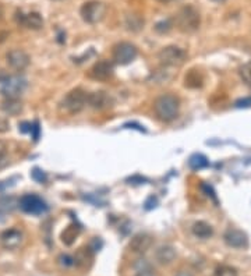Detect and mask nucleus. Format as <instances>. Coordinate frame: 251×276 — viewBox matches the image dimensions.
I'll list each match as a JSON object with an SVG mask.
<instances>
[{
  "label": "nucleus",
  "mask_w": 251,
  "mask_h": 276,
  "mask_svg": "<svg viewBox=\"0 0 251 276\" xmlns=\"http://www.w3.org/2000/svg\"><path fill=\"white\" fill-rule=\"evenodd\" d=\"M208 165H209L208 159H206L204 155H201V153H195V155H193V156L189 159V166L193 170L204 169Z\"/></svg>",
  "instance_id": "nucleus-21"
},
{
  "label": "nucleus",
  "mask_w": 251,
  "mask_h": 276,
  "mask_svg": "<svg viewBox=\"0 0 251 276\" xmlns=\"http://www.w3.org/2000/svg\"><path fill=\"white\" fill-rule=\"evenodd\" d=\"M176 276H194V273H193L191 270L182 269V270H178L177 273H176Z\"/></svg>",
  "instance_id": "nucleus-32"
},
{
  "label": "nucleus",
  "mask_w": 251,
  "mask_h": 276,
  "mask_svg": "<svg viewBox=\"0 0 251 276\" xmlns=\"http://www.w3.org/2000/svg\"><path fill=\"white\" fill-rule=\"evenodd\" d=\"M176 24H177L178 29L183 32H194L200 28V13L193 6L183 7L176 16Z\"/></svg>",
  "instance_id": "nucleus-2"
},
{
  "label": "nucleus",
  "mask_w": 251,
  "mask_h": 276,
  "mask_svg": "<svg viewBox=\"0 0 251 276\" xmlns=\"http://www.w3.org/2000/svg\"><path fill=\"white\" fill-rule=\"evenodd\" d=\"M92 254L94 253L88 247L80 248L74 257V264L77 265L78 268H88L92 262Z\"/></svg>",
  "instance_id": "nucleus-17"
},
{
  "label": "nucleus",
  "mask_w": 251,
  "mask_h": 276,
  "mask_svg": "<svg viewBox=\"0 0 251 276\" xmlns=\"http://www.w3.org/2000/svg\"><path fill=\"white\" fill-rule=\"evenodd\" d=\"M115 105L113 96L106 91H95L88 94V106L95 110H106Z\"/></svg>",
  "instance_id": "nucleus-9"
},
{
  "label": "nucleus",
  "mask_w": 251,
  "mask_h": 276,
  "mask_svg": "<svg viewBox=\"0 0 251 276\" xmlns=\"http://www.w3.org/2000/svg\"><path fill=\"white\" fill-rule=\"evenodd\" d=\"M27 87V80L21 75H11L2 80V94L6 99H18Z\"/></svg>",
  "instance_id": "nucleus-5"
},
{
  "label": "nucleus",
  "mask_w": 251,
  "mask_h": 276,
  "mask_svg": "<svg viewBox=\"0 0 251 276\" xmlns=\"http://www.w3.org/2000/svg\"><path fill=\"white\" fill-rule=\"evenodd\" d=\"M152 77H154L156 83L162 84V83H166V81L172 78V74H169L167 71H165V74H163V68H162V70H156L155 73L152 74Z\"/></svg>",
  "instance_id": "nucleus-25"
},
{
  "label": "nucleus",
  "mask_w": 251,
  "mask_h": 276,
  "mask_svg": "<svg viewBox=\"0 0 251 276\" xmlns=\"http://www.w3.org/2000/svg\"><path fill=\"white\" fill-rule=\"evenodd\" d=\"M16 20L17 23L20 24V25H22V27H25V28L41 29L44 27V18H42V16L37 12L31 13L17 12Z\"/></svg>",
  "instance_id": "nucleus-11"
},
{
  "label": "nucleus",
  "mask_w": 251,
  "mask_h": 276,
  "mask_svg": "<svg viewBox=\"0 0 251 276\" xmlns=\"http://www.w3.org/2000/svg\"><path fill=\"white\" fill-rule=\"evenodd\" d=\"M9 129H10L9 120L5 117H0V133H6V131H9Z\"/></svg>",
  "instance_id": "nucleus-29"
},
{
  "label": "nucleus",
  "mask_w": 251,
  "mask_h": 276,
  "mask_svg": "<svg viewBox=\"0 0 251 276\" xmlns=\"http://www.w3.org/2000/svg\"><path fill=\"white\" fill-rule=\"evenodd\" d=\"M213 276H237V269L229 265H221L215 269Z\"/></svg>",
  "instance_id": "nucleus-23"
},
{
  "label": "nucleus",
  "mask_w": 251,
  "mask_h": 276,
  "mask_svg": "<svg viewBox=\"0 0 251 276\" xmlns=\"http://www.w3.org/2000/svg\"><path fill=\"white\" fill-rule=\"evenodd\" d=\"M223 240H225V243L228 244L229 247L232 248L248 247V237H247L244 231L239 230V229H229L225 233Z\"/></svg>",
  "instance_id": "nucleus-12"
},
{
  "label": "nucleus",
  "mask_w": 251,
  "mask_h": 276,
  "mask_svg": "<svg viewBox=\"0 0 251 276\" xmlns=\"http://www.w3.org/2000/svg\"><path fill=\"white\" fill-rule=\"evenodd\" d=\"M154 244V239L148 233H139L131 239L130 242V250L135 254H144L147 253Z\"/></svg>",
  "instance_id": "nucleus-14"
},
{
  "label": "nucleus",
  "mask_w": 251,
  "mask_h": 276,
  "mask_svg": "<svg viewBox=\"0 0 251 276\" xmlns=\"http://www.w3.org/2000/svg\"><path fill=\"white\" fill-rule=\"evenodd\" d=\"M155 31L158 32V34H166V32H169L170 29H172V21L170 20H161V21H158V23L155 24Z\"/></svg>",
  "instance_id": "nucleus-24"
},
{
  "label": "nucleus",
  "mask_w": 251,
  "mask_h": 276,
  "mask_svg": "<svg viewBox=\"0 0 251 276\" xmlns=\"http://www.w3.org/2000/svg\"><path fill=\"white\" fill-rule=\"evenodd\" d=\"M176 255H177V254H176L174 247H173V246H169V244H165V246H161V247L156 250L155 258L161 265H169L174 261Z\"/></svg>",
  "instance_id": "nucleus-16"
},
{
  "label": "nucleus",
  "mask_w": 251,
  "mask_h": 276,
  "mask_svg": "<svg viewBox=\"0 0 251 276\" xmlns=\"http://www.w3.org/2000/svg\"><path fill=\"white\" fill-rule=\"evenodd\" d=\"M113 73H115V68L109 60H99L91 68V77L95 80H99V81H106V80L112 78Z\"/></svg>",
  "instance_id": "nucleus-13"
},
{
  "label": "nucleus",
  "mask_w": 251,
  "mask_h": 276,
  "mask_svg": "<svg viewBox=\"0 0 251 276\" xmlns=\"http://www.w3.org/2000/svg\"><path fill=\"white\" fill-rule=\"evenodd\" d=\"M78 233H80V229H78L77 226H68L66 230L61 233V242L64 243L66 246H71L74 240L77 239Z\"/></svg>",
  "instance_id": "nucleus-20"
},
{
  "label": "nucleus",
  "mask_w": 251,
  "mask_h": 276,
  "mask_svg": "<svg viewBox=\"0 0 251 276\" xmlns=\"http://www.w3.org/2000/svg\"><path fill=\"white\" fill-rule=\"evenodd\" d=\"M57 261H59V264H60L61 266H64V268H68V266H73V265H74V258L70 257L68 254H60Z\"/></svg>",
  "instance_id": "nucleus-27"
},
{
  "label": "nucleus",
  "mask_w": 251,
  "mask_h": 276,
  "mask_svg": "<svg viewBox=\"0 0 251 276\" xmlns=\"http://www.w3.org/2000/svg\"><path fill=\"white\" fill-rule=\"evenodd\" d=\"M240 74H241V78L244 80L247 84L251 85V60L241 67Z\"/></svg>",
  "instance_id": "nucleus-26"
},
{
  "label": "nucleus",
  "mask_w": 251,
  "mask_h": 276,
  "mask_svg": "<svg viewBox=\"0 0 251 276\" xmlns=\"http://www.w3.org/2000/svg\"><path fill=\"white\" fill-rule=\"evenodd\" d=\"M20 208L31 215H41L48 211V207L42 198H39L35 194H27L20 200Z\"/></svg>",
  "instance_id": "nucleus-8"
},
{
  "label": "nucleus",
  "mask_w": 251,
  "mask_h": 276,
  "mask_svg": "<svg viewBox=\"0 0 251 276\" xmlns=\"http://www.w3.org/2000/svg\"><path fill=\"white\" fill-rule=\"evenodd\" d=\"M0 242H2V246L7 250H16L22 243V233L17 229L6 230L2 233Z\"/></svg>",
  "instance_id": "nucleus-15"
},
{
  "label": "nucleus",
  "mask_w": 251,
  "mask_h": 276,
  "mask_svg": "<svg viewBox=\"0 0 251 276\" xmlns=\"http://www.w3.org/2000/svg\"><path fill=\"white\" fill-rule=\"evenodd\" d=\"M137 55H138L137 46L130 42H120L113 48V60L122 66L130 64L137 57Z\"/></svg>",
  "instance_id": "nucleus-7"
},
{
  "label": "nucleus",
  "mask_w": 251,
  "mask_h": 276,
  "mask_svg": "<svg viewBox=\"0 0 251 276\" xmlns=\"http://www.w3.org/2000/svg\"><path fill=\"white\" fill-rule=\"evenodd\" d=\"M32 177L37 181H39V183H42V181H45V179H46V177H45L44 173H42V172H41V170H39V169H33Z\"/></svg>",
  "instance_id": "nucleus-30"
},
{
  "label": "nucleus",
  "mask_w": 251,
  "mask_h": 276,
  "mask_svg": "<svg viewBox=\"0 0 251 276\" xmlns=\"http://www.w3.org/2000/svg\"><path fill=\"white\" fill-rule=\"evenodd\" d=\"M88 248L92 251V253H96V251H99L100 248H102V242H100L98 237H95L94 240H92V243L89 244Z\"/></svg>",
  "instance_id": "nucleus-28"
},
{
  "label": "nucleus",
  "mask_w": 251,
  "mask_h": 276,
  "mask_svg": "<svg viewBox=\"0 0 251 276\" xmlns=\"http://www.w3.org/2000/svg\"><path fill=\"white\" fill-rule=\"evenodd\" d=\"M158 59L162 63L163 67H178L182 66L186 59H187V53L178 48V46H166L163 48L159 53H158Z\"/></svg>",
  "instance_id": "nucleus-4"
},
{
  "label": "nucleus",
  "mask_w": 251,
  "mask_h": 276,
  "mask_svg": "<svg viewBox=\"0 0 251 276\" xmlns=\"http://www.w3.org/2000/svg\"><path fill=\"white\" fill-rule=\"evenodd\" d=\"M158 2H161V3H170V2H176V0H158Z\"/></svg>",
  "instance_id": "nucleus-34"
},
{
  "label": "nucleus",
  "mask_w": 251,
  "mask_h": 276,
  "mask_svg": "<svg viewBox=\"0 0 251 276\" xmlns=\"http://www.w3.org/2000/svg\"><path fill=\"white\" fill-rule=\"evenodd\" d=\"M135 276H155V275H154V273H152V272L148 269V270H139L138 273H137Z\"/></svg>",
  "instance_id": "nucleus-33"
},
{
  "label": "nucleus",
  "mask_w": 251,
  "mask_h": 276,
  "mask_svg": "<svg viewBox=\"0 0 251 276\" xmlns=\"http://www.w3.org/2000/svg\"><path fill=\"white\" fill-rule=\"evenodd\" d=\"M80 14L85 23L88 24H98L100 23L106 14V6L102 2L98 0H91V2H85L80 10Z\"/></svg>",
  "instance_id": "nucleus-6"
},
{
  "label": "nucleus",
  "mask_w": 251,
  "mask_h": 276,
  "mask_svg": "<svg viewBox=\"0 0 251 276\" xmlns=\"http://www.w3.org/2000/svg\"><path fill=\"white\" fill-rule=\"evenodd\" d=\"M193 234L195 237H198L201 240H206V239H209L213 234V229H212L211 225H208L206 222H195L194 225H193Z\"/></svg>",
  "instance_id": "nucleus-18"
},
{
  "label": "nucleus",
  "mask_w": 251,
  "mask_h": 276,
  "mask_svg": "<svg viewBox=\"0 0 251 276\" xmlns=\"http://www.w3.org/2000/svg\"><path fill=\"white\" fill-rule=\"evenodd\" d=\"M88 105V94L83 88L71 90L61 101V107L70 114H76Z\"/></svg>",
  "instance_id": "nucleus-3"
},
{
  "label": "nucleus",
  "mask_w": 251,
  "mask_h": 276,
  "mask_svg": "<svg viewBox=\"0 0 251 276\" xmlns=\"http://www.w3.org/2000/svg\"><path fill=\"white\" fill-rule=\"evenodd\" d=\"M6 153H7V144L0 140V159L5 158Z\"/></svg>",
  "instance_id": "nucleus-31"
},
{
  "label": "nucleus",
  "mask_w": 251,
  "mask_h": 276,
  "mask_svg": "<svg viewBox=\"0 0 251 276\" xmlns=\"http://www.w3.org/2000/svg\"><path fill=\"white\" fill-rule=\"evenodd\" d=\"M213 2H217V3H223L225 0H213Z\"/></svg>",
  "instance_id": "nucleus-35"
},
{
  "label": "nucleus",
  "mask_w": 251,
  "mask_h": 276,
  "mask_svg": "<svg viewBox=\"0 0 251 276\" xmlns=\"http://www.w3.org/2000/svg\"><path fill=\"white\" fill-rule=\"evenodd\" d=\"M144 25V18L138 14H130L126 18V27L130 31H139Z\"/></svg>",
  "instance_id": "nucleus-22"
},
{
  "label": "nucleus",
  "mask_w": 251,
  "mask_h": 276,
  "mask_svg": "<svg viewBox=\"0 0 251 276\" xmlns=\"http://www.w3.org/2000/svg\"><path fill=\"white\" fill-rule=\"evenodd\" d=\"M2 14H3V12H2V7H0V18H2Z\"/></svg>",
  "instance_id": "nucleus-36"
},
{
  "label": "nucleus",
  "mask_w": 251,
  "mask_h": 276,
  "mask_svg": "<svg viewBox=\"0 0 251 276\" xmlns=\"http://www.w3.org/2000/svg\"><path fill=\"white\" fill-rule=\"evenodd\" d=\"M7 63L13 70L16 71H22L29 66V56H28L27 52L21 51V49H13L7 55H6Z\"/></svg>",
  "instance_id": "nucleus-10"
},
{
  "label": "nucleus",
  "mask_w": 251,
  "mask_h": 276,
  "mask_svg": "<svg viewBox=\"0 0 251 276\" xmlns=\"http://www.w3.org/2000/svg\"><path fill=\"white\" fill-rule=\"evenodd\" d=\"M2 109L7 114L17 116L22 112V103L20 99H5L2 103Z\"/></svg>",
  "instance_id": "nucleus-19"
},
{
  "label": "nucleus",
  "mask_w": 251,
  "mask_h": 276,
  "mask_svg": "<svg viewBox=\"0 0 251 276\" xmlns=\"http://www.w3.org/2000/svg\"><path fill=\"white\" fill-rule=\"evenodd\" d=\"M178 109H180V101L177 96L173 94H163L158 96L154 102L155 116L165 123H169L177 117Z\"/></svg>",
  "instance_id": "nucleus-1"
}]
</instances>
